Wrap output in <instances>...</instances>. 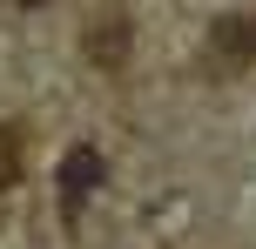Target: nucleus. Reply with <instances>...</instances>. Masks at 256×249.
I'll return each mask as SVG.
<instances>
[{
    "label": "nucleus",
    "instance_id": "f257e3e1",
    "mask_svg": "<svg viewBox=\"0 0 256 249\" xmlns=\"http://www.w3.org/2000/svg\"><path fill=\"white\" fill-rule=\"evenodd\" d=\"M202 67L209 74H243L256 67V13H222L202 40Z\"/></svg>",
    "mask_w": 256,
    "mask_h": 249
},
{
    "label": "nucleus",
    "instance_id": "f03ea898",
    "mask_svg": "<svg viewBox=\"0 0 256 249\" xmlns=\"http://www.w3.org/2000/svg\"><path fill=\"white\" fill-rule=\"evenodd\" d=\"M88 61H94V67H108V74H115V67H128V20H122L115 7H108L102 20L88 27Z\"/></svg>",
    "mask_w": 256,
    "mask_h": 249
},
{
    "label": "nucleus",
    "instance_id": "7ed1b4c3",
    "mask_svg": "<svg viewBox=\"0 0 256 249\" xmlns=\"http://www.w3.org/2000/svg\"><path fill=\"white\" fill-rule=\"evenodd\" d=\"M20 169H27V142H20V128H7V121H0V189L20 182Z\"/></svg>",
    "mask_w": 256,
    "mask_h": 249
},
{
    "label": "nucleus",
    "instance_id": "20e7f679",
    "mask_svg": "<svg viewBox=\"0 0 256 249\" xmlns=\"http://www.w3.org/2000/svg\"><path fill=\"white\" fill-rule=\"evenodd\" d=\"M94 175H102V162H94V148H74V155H68V202H74L81 189L94 182Z\"/></svg>",
    "mask_w": 256,
    "mask_h": 249
},
{
    "label": "nucleus",
    "instance_id": "39448f33",
    "mask_svg": "<svg viewBox=\"0 0 256 249\" xmlns=\"http://www.w3.org/2000/svg\"><path fill=\"white\" fill-rule=\"evenodd\" d=\"M14 7H48V0H14Z\"/></svg>",
    "mask_w": 256,
    "mask_h": 249
}]
</instances>
